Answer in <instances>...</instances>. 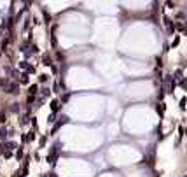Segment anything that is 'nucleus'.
Wrapping results in <instances>:
<instances>
[{
	"mask_svg": "<svg viewBox=\"0 0 187 177\" xmlns=\"http://www.w3.org/2000/svg\"><path fill=\"white\" fill-rule=\"evenodd\" d=\"M18 90H19V88H18V84H9V86H7V88H5V91H7V93H12V95L19 93V91H18Z\"/></svg>",
	"mask_w": 187,
	"mask_h": 177,
	"instance_id": "nucleus-1",
	"label": "nucleus"
},
{
	"mask_svg": "<svg viewBox=\"0 0 187 177\" xmlns=\"http://www.w3.org/2000/svg\"><path fill=\"white\" fill-rule=\"evenodd\" d=\"M51 111H52V114H56V112L60 111V102H58V100H52L51 102Z\"/></svg>",
	"mask_w": 187,
	"mask_h": 177,
	"instance_id": "nucleus-2",
	"label": "nucleus"
},
{
	"mask_svg": "<svg viewBox=\"0 0 187 177\" xmlns=\"http://www.w3.org/2000/svg\"><path fill=\"white\" fill-rule=\"evenodd\" d=\"M165 26H168V30H170V33H173V23H171V20H168V18H165Z\"/></svg>",
	"mask_w": 187,
	"mask_h": 177,
	"instance_id": "nucleus-3",
	"label": "nucleus"
},
{
	"mask_svg": "<svg viewBox=\"0 0 187 177\" xmlns=\"http://www.w3.org/2000/svg\"><path fill=\"white\" fill-rule=\"evenodd\" d=\"M28 93H30L31 96H33V95L37 93V86H30V91H28Z\"/></svg>",
	"mask_w": 187,
	"mask_h": 177,
	"instance_id": "nucleus-4",
	"label": "nucleus"
},
{
	"mask_svg": "<svg viewBox=\"0 0 187 177\" xmlns=\"http://www.w3.org/2000/svg\"><path fill=\"white\" fill-rule=\"evenodd\" d=\"M42 60H44V65H51V58L49 56H44Z\"/></svg>",
	"mask_w": 187,
	"mask_h": 177,
	"instance_id": "nucleus-5",
	"label": "nucleus"
},
{
	"mask_svg": "<svg viewBox=\"0 0 187 177\" xmlns=\"http://www.w3.org/2000/svg\"><path fill=\"white\" fill-rule=\"evenodd\" d=\"M186 102H187V98L184 96V98L180 100V109H186Z\"/></svg>",
	"mask_w": 187,
	"mask_h": 177,
	"instance_id": "nucleus-6",
	"label": "nucleus"
},
{
	"mask_svg": "<svg viewBox=\"0 0 187 177\" xmlns=\"http://www.w3.org/2000/svg\"><path fill=\"white\" fill-rule=\"evenodd\" d=\"M21 83H28V75H26V74H23V77H21Z\"/></svg>",
	"mask_w": 187,
	"mask_h": 177,
	"instance_id": "nucleus-7",
	"label": "nucleus"
},
{
	"mask_svg": "<svg viewBox=\"0 0 187 177\" xmlns=\"http://www.w3.org/2000/svg\"><path fill=\"white\" fill-rule=\"evenodd\" d=\"M4 147H7V149H14V147H16V144H12V142H9V144H5Z\"/></svg>",
	"mask_w": 187,
	"mask_h": 177,
	"instance_id": "nucleus-8",
	"label": "nucleus"
},
{
	"mask_svg": "<svg viewBox=\"0 0 187 177\" xmlns=\"http://www.w3.org/2000/svg\"><path fill=\"white\" fill-rule=\"evenodd\" d=\"M54 119H56V114H51V116H49V123H52Z\"/></svg>",
	"mask_w": 187,
	"mask_h": 177,
	"instance_id": "nucleus-9",
	"label": "nucleus"
},
{
	"mask_svg": "<svg viewBox=\"0 0 187 177\" xmlns=\"http://www.w3.org/2000/svg\"><path fill=\"white\" fill-rule=\"evenodd\" d=\"M68 98H70V95L67 93V95H63V98H61V100H63V102H67V100H68Z\"/></svg>",
	"mask_w": 187,
	"mask_h": 177,
	"instance_id": "nucleus-10",
	"label": "nucleus"
},
{
	"mask_svg": "<svg viewBox=\"0 0 187 177\" xmlns=\"http://www.w3.org/2000/svg\"><path fill=\"white\" fill-rule=\"evenodd\" d=\"M5 121V114H0V123H4Z\"/></svg>",
	"mask_w": 187,
	"mask_h": 177,
	"instance_id": "nucleus-11",
	"label": "nucleus"
},
{
	"mask_svg": "<svg viewBox=\"0 0 187 177\" xmlns=\"http://www.w3.org/2000/svg\"><path fill=\"white\" fill-rule=\"evenodd\" d=\"M5 84H7V81H5V79H0V86H5Z\"/></svg>",
	"mask_w": 187,
	"mask_h": 177,
	"instance_id": "nucleus-12",
	"label": "nucleus"
},
{
	"mask_svg": "<svg viewBox=\"0 0 187 177\" xmlns=\"http://www.w3.org/2000/svg\"><path fill=\"white\" fill-rule=\"evenodd\" d=\"M182 86H184V88H187V81H182Z\"/></svg>",
	"mask_w": 187,
	"mask_h": 177,
	"instance_id": "nucleus-13",
	"label": "nucleus"
}]
</instances>
